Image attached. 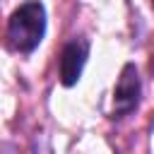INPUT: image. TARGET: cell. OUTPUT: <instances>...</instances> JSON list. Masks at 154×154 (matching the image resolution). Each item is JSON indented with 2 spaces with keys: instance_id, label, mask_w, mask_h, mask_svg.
Returning <instances> with one entry per match:
<instances>
[{
  "instance_id": "3",
  "label": "cell",
  "mask_w": 154,
  "mask_h": 154,
  "mask_svg": "<svg viewBox=\"0 0 154 154\" xmlns=\"http://www.w3.org/2000/svg\"><path fill=\"white\" fill-rule=\"evenodd\" d=\"M87 58H89V41L87 38L75 36L63 46L60 60H58V77H60L63 87H72L79 82L82 70L87 65Z\"/></svg>"
},
{
  "instance_id": "1",
  "label": "cell",
  "mask_w": 154,
  "mask_h": 154,
  "mask_svg": "<svg viewBox=\"0 0 154 154\" xmlns=\"http://www.w3.org/2000/svg\"><path fill=\"white\" fill-rule=\"evenodd\" d=\"M46 34V7L38 0L22 2L7 19V43L17 53H31Z\"/></svg>"
},
{
  "instance_id": "2",
  "label": "cell",
  "mask_w": 154,
  "mask_h": 154,
  "mask_svg": "<svg viewBox=\"0 0 154 154\" xmlns=\"http://www.w3.org/2000/svg\"><path fill=\"white\" fill-rule=\"evenodd\" d=\"M140 91H142V84H140V75H137V67L132 63H128L123 70H120V77L116 82V89H113V103H111V118H125L130 116L137 103H140Z\"/></svg>"
}]
</instances>
